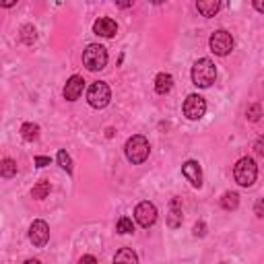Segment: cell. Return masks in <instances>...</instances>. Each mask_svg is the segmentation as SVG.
I'll return each mask as SVG.
<instances>
[{
	"instance_id": "5b68a950",
	"label": "cell",
	"mask_w": 264,
	"mask_h": 264,
	"mask_svg": "<svg viewBox=\"0 0 264 264\" xmlns=\"http://www.w3.org/2000/svg\"><path fill=\"white\" fill-rule=\"evenodd\" d=\"M110 99H112V91H110L108 83H103V81L93 83L89 87V91H87V101L95 110H103L105 105L110 103Z\"/></svg>"
},
{
	"instance_id": "7402d4cb",
	"label": "cell",
	"mask_w": 264,
	"mask_h": 264,
	"mask_svg": "<svg viewBox=\"0 0 264 264\" xmlns=\"http://www.w3.org/2000/svg\"><path fill=\"white\" fill-rule=\"evenodd\" d=\"M116 231H118V233H122V235H126V233H132V231H134L132 219H128V217H122V219L118 221V225H116Z\"/></svg>"
},
{
	"instance_id": "30bf717a",
	"label": "cell",
	"mask_w": 264,
	"mask_h": 264,
	"mask_svg": "<svg viewBox=\"0 0 264 264\" xmlns=\"http://www.w3.org/2000/svg\"><path fill=\"white\" fill-rule=\"evenodd\" d=\"M93 31L95 35H101V37H114L118 33V23L110 17H99L93 23Z\"/></svg>"
},
{
	"instance_id": "2e32d148",
	"label": "cell",
	"mask_w": 264,
	"mask_h": 264,
	"mask_svg": "<svg viewBox=\"0 0 264 264\" xmlns=\"http://www.w3.org/2000/svg\"><path fill=\"white\" fill-rule=\"evenodd\" d=\"M114 264H138V256L130 248H122L114 256Z\"/></svg>"
},
{
	"instance_id": "9a60e30c",
	"label": "cell",
	"mask_w": 264,
	"mask_h": 264,
	"mask_svg": "<svg viewBox=\"0 0 264 264\" xmlns=\"http://www.w3.org/2000/svg\"><path fill=\"white\" fill-rule=\"evenodd\" d=\"M196 9L202 17H215L217 11L221 9V5L217 0H200V3H196Z\"/></svg>"
},
{
	"instance_id": "3957f363",
	"label": "cell",
	"mask_w": 264,
	"mask_h": 264,
	"mask_svg": "<svg viewBox=\"0 0 264 264\" xmlns=\"http://www.w3.org/2000/svg\"><path fill=\"white\" fill-rule=\"evenodd\" d=\"M256 176H258V167H256V161L252 157H242L233 167V178L244 188H250L256 182Z\"/></svg>"
},
{
	"instance_id": "f546056e",
	"label": "cell",
	"mask_w": 264,
	"mask_h": 264,
	"mask_svg": "<svg viewBox=\"0 0 264 264\" xmlns=\"http://www.w3.org/2000/svg\"><path fill=\"white\" fill-rule=\"evenodd\" d=\"M254 9L260 11V13H264V3H262V0H254Z\"/></svg>"
},
{
	"instance_id": "8fae6325",
	"label": "cell",
	"mask_w": 264,
	"mask_h": 264,
	"mask_svg": "<svg viewBox=\"0 0 264 264\" xmlns=\"http://www.w3.org/2000/svg\"><path fill=\"white\" fill-rule=\"evenodd\" d=\"M182 174L188 178V182L194 186V188H200L202 186V170H200V163L190 159L182 165Z\"/></svg>"
},
{
	"instance_id": "1f68e13d",
	"label": "cell",
	"mask_w": 264,
	"mask_h": 264,
	"mask_svg": "<svg viewBox=\"0 0 264 264\" xmlns=\"http://www.w3.org/2000/svg\"><path fill=\"white\" fill-rule=\"evenodd\" d=\"M118 7H120V9H128V7H132V3H120Z\"/></svg>"
},
{
	"instance_id": "7a4b0ae2",
	"label": "cell",
	"mask_w": 264,
	"mask_h": 264,
	"mask_svg": "<svg viewBox=\"0 0 264 264\" xmlns=\"http://www.w3.org/2000/svg\"><path fill=\"white\" fill-rule=\"evenodd\" d=\"M217 79V66L213 64V60H208V58H200L194 62L192 66V83L200 89H206L215 83Z\"/></svg>"
},
{
	"instance_id": "9c48e42d",
	"label": "cell",
	"mask_w": 264,
	"mask_h": 264,
	"mask_svg": "<svg viewBox=\"0 0 264 264\" xmlns=\"http://www.w3.org/2000/svg\"><path fill=\"white\" fill-rule=\"evenodd\" d=\"M29 239H31V244L35 248H43L47 244V239H50V225L45 221H41V219L33 221L31 227H29Z\"/></svg>"
},
{
	"instance_id": "277c9868",
	"label": "cell",
	"mask_w": 264,
	"mask_h": 264,
	"mask_svg": "<svg viewBox=\"0 0 264 264\" xmlns=\"http://www.w3.org/2000/svg\"><path fill=\"white\" fill-rule=\"evenodd\" d=\"M83 64L93 73L105 68V64H108V50L99 43L87 45V50L83 52Z\"/></svg>"
},
{
	"instance_id": "6da1fadb",
	"label": "cell",
	"mask_w": 264,
	"mask_h": 264,
	"mask_svg": "<svg viewBox=\"0 0 264 264\" xmlns=\"http://www.w3.org/2000/svg\"><path fill=\"white\" fill-rule=\"evenodd\" d=\"M124 153H126V159L134 165H140L149 159V153H151V145L149 140L142 136V134H134L126 140V147H124Z\"/></svg>"
},
{
	"instance_id": "52a82bcc",
	"label": "cell",
	"mask_w": 264,
	"mask_h": 264,
	"mask_svg": "<svg viewBox=\"0 0 264 264\" xmlns=\"http://www.w3.org/2000/svg\"><path fill=\"white\" fill-rule=\"evenodd\" d=\"M204 112H206V101H204L202 95L192 93V95L186 97V101H184V116L188 120H200L204 116Z\"/></svg>"
},
{
	"instance_id": "44dd1931",
	"label": "cell",
	"mask_w": 264,
	"mask_h": 264,
	"mask_svg": "<svg viewBox=\"0 0 264 264\" xmlns=\"http://www.w3.org/2000/svg\"><path fill=\"white\" fill-rule=\"evenodd\" d=\"M58 163H60L62 170H66L68 174H73V159H70V155H68L64 149L58 151Z\"/></svg>"
},
{
	"instance_id": "d6986e66",
	"label": "cell",
	"mask_w": 264,
	"mask_h": 264,
	"mask_svg": "<svg viewBox=\"0 0 264 264\" xmlns=\"http://www.w3.org/2000/svg\"><path fill=\"white\" fill-rule=\"evenodd\" d=\"M50 190H52L50 182H47V180H41V182H37V184L33 186V190H31V196H33L35 200H41V198H45V196L50 194Z\"/></svg>"
},
{
	"instance_id": "8992f818",
	"label": "cell",
	"mask_w": 264,
	"mask_h": 264,
	"mask_svg": "<svg viewBox=\"0 0 264 264\" xmlns=\"http://www.w3.org/2000/svg\"><path fill=\"white\" fill-rule=\"evenodd\" d=\"M208 45H210V52H215L217 56H227L229 52L233 50V37H231L229 31L219 29V31H215L213 35H210Z\"/></svg>"
},
{
	"instance_id": "d6a6232c",
	"label": "cell",
	"mask_w": 264,
	"mask_h": 264,
	"mask_svg": "<svg viewBox=\"0 0 264 264\" xmlns=\"http://www.w3.org/2000/svg\"><path fill=\"white\" fill-rule=\"evenodd\" d=\"M221 264H227V262H221Z\"/></svg>"
},
{
	"instance_id": "ac0fdd59",
	"label": "cell",
	"mask_w": 264,
	"mask_h": 264,
	"mask_svg": "<svg viewBox=\"0 0 264 264\" xmlns=\"http://www.w3.org/2000/svg\"><path fill=\"white\" fill-rule=\"evenodd\" d=\"M221 206L225 210H235L239 206V194L237 192H225L221 198Z\"/></svg>"
},
{
	"instance_id": "484cf974",
	"label": "cell",
	"mask_w": 264,
	"mask_h": 264,
	"mask_svg": "<svg viewBox=\"0 0 264 264\" xmlns=\"http://www.w3.org/2000/svg\"><path fill=\"white\" fill-rule=\"evenodd\" d=\"M194 235H196V237H204V235H206V225H204V221H198V223L194 225Z\"/></svg>"
},
{
	"instance_id": "4fadbf2b",
	"label": "cell",
	"mask_w": 264,
	"mask_h": 264,
	"mask_svg": "<svg viewBox=\"0 0 264 264\" xmlns=\"http://www.w3.org/2000/svg\"><path fill=\"white\" fill-rule=\"evenodd\" d=\"M167 225H170L172 229H178V227L182 225V206H180V200H178V198H172V202H170Z\"/></svg>"
},
{
	"instance_id": "603a6c76",
	"label": "cell",
	"mask_w": 264,
	"mask_h": 264,
	"mask_svg": "<svg viewBox=\"0 0 264 264\" xmlns=\"http://www.w3.org/2000/svg\"><path fill=\"white\" fill-rule=\"evenodd\" d=\"M35 27H31V25H25L23 29H21V39L25 41V43H33L35 41Z\"/></svg>"
},
{
	"instance_id": "d4e9b609",
	"label": "cell",
	"mask_w": 264,
	"mask_h": 264,
	"mask_svg": "<svg viewBox=\"0 0 264 264\" xmlns=\"http://www.w3.org/2000/svg\"><path fill=\"white\" fill-rule=\"evenodd\" d=\"M254 153L260 155V157H264V136H258V138H256V142H254Z\"/></svg>"
},
{
	"instance_id": "5bb4252c",
	"label": "cell",
	"mask_w": 264,
	"mask_h": 264,
	"mask_svg": "<svg viewBox=\"0 0 264 264\" xmlns=\"http://www.w3.org/2000/svg\"><path fill=\"white\" fill-rule=\"evenodd\" d=\"M172 87H174V77L170 73H159L157 75V79H155V91L157 93L165 95V93L172 91Z\"/></svg>"
},
{
	"instance_id": "e0dca14e",
	"label": "cell",
	"mask_w": 264,
	"mask_h": 264,
	"mask_svg": "<svg viewBox=\"0 0 264 264\" xmlns=\"http://www.w3.org/2000/svg\"><path fill=\"white\" fill-rule=\"evenodd\" d=\"M21 136H23L27 142L37 140V136H39V126H37V124H33V122L23 124V126H21Z\"/></svg>"
},
{
	"instance_id": "83f0119b",
	"label": "cell",
	"mask_w": 264,
	"mask_h": 264,
	"mask_svg": "<svg viewBox=\"0 0 264 264\" xmlns=\"http://www.w3.org/2000/svg\"><path fill=\"white\" fill-rule=\"evenodd\" d=\"M35 165L37 167H45V165H50V157H35Z\"/></svg>"
},
{
	"instance_id": "7c38bea8",
	"label": "cell",
	"mask_w": 264,
	"mask_h": 264,
	"mask_svg": "<svg viewBox=\"0 0 264 264\" xmlns=\"http://www.w3.org/2000/svg\"><path fill=\"white\" fill-rule=\"evenodd\" d=\"M83 89H85V79L79 77V75L70 77L68 83H66V87H64V99L66 101H77L81 97Z\"/></svg>"
},
{
	"instance_id": "f1b7e54d",
	"label": "cell",
	"mask_w": 264,
	"mask_h": 264,
	"mask_svg": "<svg viewBox=\"0 0 264 264\" xmlns=\"http://www.w3.org/2000/svg\"><path fill=\"white\" fill-rule=\"evenodd\" d=\"M79 264H97V260H95V256L87 254V256H83V258L79 260Z\"/></svg>"
},
{
	"instance_id": "ffe728a7",
	"label": "cell",
	"mask_w": 264,
	"mask_h": 264,
	"mask_svg": "<svg viewBox=\"0 0 264 264\" xmlns=\"http://www.w3.org/2000/svg\"><path fill=\"white\" fill-rule=\"evenodd\" d=\"M0 174H3V178H13L17 176V163L13 159H5L3 165H0Z\"/></svg>"
},
{
	"instance_id": "4316f807",
	"label": "cell",
	"mask_w": 264,
	"mask_h": 264,
	"mask_svg": "<svg viewBox=\"0 0 264 264\" xmlns=\"http://www.w3.org/2000/svg\"><path fill=\"white\" fill-rule=\"evenodd\" d=\"M254 213H256V217L264 219V198H260V200L256 202V206H254Z\"/></svg>"
},
{
	"instance_id": "cb8c5ba5",
	"label": "cell",
	"mask_w": 264,
	"mask_h": 264,
	"mask_svg": "<svg viewBox=\"0 0 264 264\" xmlns=\"http://www.w3.org/2000/svg\"><path fill=\"white\" fill-rule=\"evenodd\" d=\"M246 116H248V120H252V122L260 120V116H262V110H260V105H258V103L250 105V108H248V112H246Z\"/></svg>"
},
{
	"instance_id": "4dcf8cb0",
	"label": "cell",
	"mask_w": 264,
	"mask_h": 264,
	"mask_svg": "<svg viewBox=\"0 0 264 264\" xmlns=\"http://www.w3.org/2000/svg\"><path fill=\"white\" fill-rule=\"evenodd\" d=\"M23 264H41V262H39V260H35V258H31V260H25Z\"/></svg>"
},
{
	"instance_id": "ba28073f",
	"label": "cell",
	"mask_w": 264,
	"mask_h": 264,
	"mask_svg": "<svg viewBox=\"0 0 264 264\" xmlns=\"http://www.w3.org/2000/svg\"><path fill=\"white\" fill-rule=\"evenodd\" d=\"M134 219H136V223H138L140 227H145V229H149L151 225H155V221H157V208H155V204L149 202V200L140 202V204L134 208Z\"/></svg>"
}]
</instances>
